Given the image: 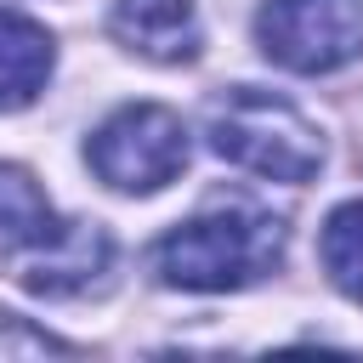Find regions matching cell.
Returning a JSON list of instances; mask_svg holds the SVG:
<instances>
[{
  "label": "cell",
  "instance_id": "obj_6",
  "mask_svg": "<svg viewBox=\"0 0 363 363\" xmlns=\"http://www.w3.org/2000/svg\"><path fill=\"white\" fill-rule=\"evenodd\" d=\"M113 34L153 62H187L199 51L193 0H113Z\"/></svg>",
  "mask_w": 363,
  "mask_h": 363
},
{
  "label": "cell",
  "instance_id": "obj_4",
  "mask_svg": "<svg viewBox=\"0 0 363 363\" xmlns=\"http://www.w3.org/2000/svg\"><path fill=\"white\" fill-rule=\"evenodd\" d=\"M85 159L119 193H159L187 164V125L159 102H130L91 136Z\"/></svg>",
  "mask_w": 363,
  "mask_h": 363
},
{
  "label": "cell",
  "instance_id": "obj_7",
  "mask_svg": "<svg viewBox=\"0 0 363 363\" xmlns=\"http://www.w3.org/2000/svg\"><path fill=\"white\" fill-rule=\"evenodd\" d=\"M51 34L34 17L0 11V113L28 108L51 79Z\"/></svg>",
  "mask_w": 363,
  "mask_h": 363
},
{
  "label": "cell",
  "instance_id": "obj_8",
  "mask_svg": "<svg viewBox=\"0 0 363 363\" xmlns=\"http://www.w3.org/2000/svg\"><path fill=\"white\" fill-rule=\"evenodd\" d=\"M318 255H323L329 284H335L346 301H363V199L329 210L323 238H318Z\"/></svg>",
  "mask_w": 363,
  "mask_h": 363
},
{
  "label": "cell",
  "instance_id": "obj_1",
  "mask_svg": "<svg viewBox=\"0 0 363 363\" xmlns=\"http://www.w3.org/2000/svg\"><path fill=\"white\" fill-rule=\"evenodd\" d=\"M0 261L34 295H79L108 272L113 244L91 221H62L23 170L0 164Z\"/></svg>",
  "mask_w": 363,
  "mask_h": 363
},
{
  "label": "cell",
  "instance_id": "obj_2",
  "mask_svg": "<svg viewBox=\"0 0 363 363\" xmlns=\"http://www.w3.org/2000/svg\"><path fill=\"white\" fill-rule=\"evenodd\" d=\"M284 244H289L284 216L250 210V204H221V210H204V216L182 221L176 233H164L153 261H159L164 284L216 295V289H244V284L267 278L284 261Z\"/></svg>",
  "mask_w": 363,
  "mask_h": 363
},
{
  "label": "cell",
  "instance_id": "obj_5",
  "mask_svg": "<svg viewBox=\"0 0 363 363\" xmlns=\"http://www.w3.org/2000/svg\"><path fill=\"white\" fill-rule=\"evenodd\" d=\"M255 40L295 74H335L363 57V0H267Z\"/></svg>",
  "mask_w": 363,
  "mask_h": 363
},
{
  "label": "cell",
  "instance_id": "obj_3",
  "mask_svg": "<svg viewBox=\"0 0 363 363\" xmlns=\"http://www.w3.org/2000/svg\"><path fill=\"white\" fill-rule=\"evenodd\" d=\"M204 130H210V147L227 164H238L250 176H267V182L301 187L323 164V136L312 130V119L295 102H284L272 91H255V85L221 91L210 102Z\"/></svg>",
  "mask_w": 363,
  "mask_h": 363
}]
</instances>
